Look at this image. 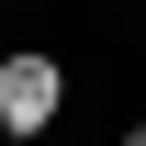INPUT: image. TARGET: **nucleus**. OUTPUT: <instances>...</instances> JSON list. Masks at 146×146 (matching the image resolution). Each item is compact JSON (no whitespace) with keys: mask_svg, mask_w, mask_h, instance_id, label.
<instances>
[{"mask_svg":"<svg viewBox=\"0 0 146 146\" xmlns=\"http://www.w3.org/2000/svg\"><path fill=\"white\" fill-rule=\"evenodd\" d=\"M56 112H68V56H45V45H23V56H0V135H56Z\"/></svg>","mask_w":146,"mask_h":146,"instance_id":"1","label":"nucleus"},{"mask_svg":"<svg viewBox=\"0 0 146 146\" xmlns=\"http://www.w3.org/2000/svg\"><path fill=\"white\" fill-rule=\"evenodd\" d=\"M124 146H146V124H124Z\"/></svg>","mask_w":146,"mask_h":146,"instance_id":"2","label":"nucleus"}]
</instances>
